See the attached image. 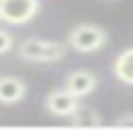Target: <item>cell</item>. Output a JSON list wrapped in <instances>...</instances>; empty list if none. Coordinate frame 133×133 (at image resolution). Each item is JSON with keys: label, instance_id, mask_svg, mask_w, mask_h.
<instances>
[{"label": "cell", "instance_id": "1", "mask_svg": "<svg viewBox=\"0 0 133 133\" xmlns=\"http://www.w3.org/2000/svg\"><path fill=\"white\" fill-rule=\"evenodd\" d=\"M108 42L106 29L94 23H79L66 33V46L81 52V54H91L104 48Z\"/></svg>", "mask_w": 133, "mask_h": 133}, {"label": "cell", "instance_id": "2", "mask_svg": "<svg viewBox=\"0 0 133 133\" xmlns=\"http://www.w3.org/2000/svg\"><path fill=\"white\" fill-rule=\"evenodd\" d=\"M19 56L29 62H58L66 54V44L39 39V37H27L19 46Z\"/></svg>", "mask_w": 133, "mask_h": 133}, {"label": "cell", "instance_id": "3", "mask_svg": "<svg viewBox=\"0 0 133 133\" xmlns=\"http://www.w3.org/2000/svg\"><path fill=\"white\" fill-rule=\"evenodd\" d=\"M39 10V0H0V21L10 25L29 23Z\"/></svg>", "mask_w": 133, "mask_h": 133}, {"label": "cell", "instance_id": "4", "mask_svg": "<svg viewBox=\"0 0 133 133\" xmlns=\"http://www.w3.org/2000/svg\"><path fill=\"white\" fill-rule=\"evenodd\" d=\"M96 87H98V75L91 73V71H85V69L73 71V73H69L66 79H64V89L71 91L75 98H85V96H89Z\"/></svg>", "mask_w": 133, "mask_h": 133}, {"label": "cell", "instance_id": "5", "mask_svg": "<svg viewBox=\"0 0 133 133\" xmlns=\"http://www.w3.org/2000/svg\"><path fill=\"white\" fill-rule=\"evenodd\" d=\"M79 106V98H75L71 91L62 89H54L52 94L46 96L44 100V108L46 112H50L52 116H69L75 108Z\"/></svg>", "mask_w": 133, "mask_h": 133}, {"label": "cell", "instance_id": "6", "mask_svg": "<svg viewBox=\"0 0 133 133\" xmlns=\"http://www.w3.org/2000/svg\"><path fill=\"white\" fill-rule=\"evenodd\" d=\"M27 94V83L19 77L6 75L0 77V104H17L25 98Z\"/></svg>", "mask_w": 133, "mask_h": 133}, {"label": "cell", "instance_id": "7", "mask_svg": "<svg viewBox=\"0 0 133 133\" xmlns=\"http://www.w3.org/2000/svg\"><path fill=\"white\" fill-rule=\"evenodd\" d=\"M69 121H71L73 127H83V129H94V127L104 125L98 110H94L91 106H81V104L69 114Z\"/></svg>", "mask_w": 133, "mask_h": 133}, {"label": "cell", "instance_id": "8", "mask_svg": "<svg viewBox=\"0 0 133 133\" xmlns=\"http://www.w3.org/2000/svg\"><path fill=\"white\" fill-rule=\"evenodd\" d=\"M114 77L125 83V85H131L133 83V50L131 48H125L116 58H114Z\"/></svg>", "mask_w": 133, "mask_h": 133}, {"label": "cell", "instance_id": "9", "mask_svg": "<svg viewBox=\"0 0 133 133\" xmlns=\"http://www.w3.org/2000/svg\"><path fill=\"white\" fill-rule=\"evenodd\" d=\"M12 44H15L12 35H10L8 31L0 29V54H6V52H8L10 48H12Z\"/></svg>", "mask_w": 133, "mask_h": 133}, {"label": "cell", "instance_id": "10", "mask_svg": "<svg viewBox=\"0 0 133 133\" xmlns=\"http://www.w3.org/2000/svg\"><path fill=\"white\" fill-rule=\"evenodd\" d=\"M125 118H121V121H114V125L116 127H131L133 125V116L131 114H123Z\"/></svg>", "mask_w": 133, "mask_h": 133}, {"label": "cell", "instance_id": "11", "mask_svg": "<svg viewBox=\"0 0 133 133\" xmlns=\"http://www.w3.org/2000/svg\"><path fill=\"white\" fill-rule=\"evenodd\" d=\"M106 2H116V0H106Z\"/></svg>", "mask_w": 133, "mask_h": 133}]
</instances>
